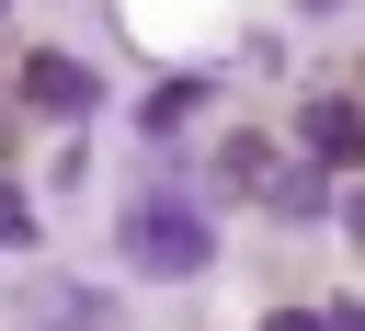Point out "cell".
Returning a JSON list of instances; mask_svg holds the SVG:
<instances>
[{
	"mask_svg": "<svg viewBox=\"0 0 365 331\" xmlns=\"http://www.w3.org/2000/svg\"><path fill=\"white\" fill-rule=\"evenodd\" d=\"M125 308L103 297V285H34L23 297V331H114Z\"/></svg>",
	"mask_w": 365,
	"mask_h": 331,
	"instance_id": "obj_5",
	"label": "cell"
},
{
	"mask_svg": "<svg viewBox=\"0 0 365 331\" xmlns=\"http://www.w3.org/2000/svg\"><path fill=\"white\" fill-rule=\"evenodd\" d=\"M194 103H205V80H194V68H182V80H160V91H148V103H137V126H148V137H171V126H182V114H194Z\"/></svg>",
	"mask_w": 365,
	"mask_h": 331,
	"instance_id": "obj_6",
	"label": "cell"
},
{
	"mask_svg": "<svg viewBox=\"0 0 365 331\" xmlns=\"http://www.w3.org/2000/svg\"><path fill=\"white\" fill-rule=\"evenodd\" d=\"M114 240H125V263H137V274H160V285H182V274H205V263H217V217H205L194 194H171V183H137Z\"/></svg>",
	"mask_w": 365,
	"mask_h": 331,
	"instance_id": "obj_1",
	"label": "cell"
},
{
	"mask_svg": "<svg viewBox=\"0 0 365 331\" xmlns=\"http://www.w3.org/2000/svg\"><path fill=\"white\" fill-rule=\"evenodd\" d=\"M0 251H34V205H23V183H0Z\"/></svg>",
	"mask_w": 365,
	"mask_h": 331,
	"instance_id": "obj_8",
	"label": "cell"
},
{
	"mask_svg": "<svg viewBox=\"0 0 365 331\" xmlns=\"http://www.w3.org/2000/svg\"><path fill=\"white\" fill-rule=\"evenodd\" d=\"M23 103H34V114H57V126H80V114L103 103V68H80V57H57V46H46V57H23Z\"/></svg>",
	"mask_w": 365,
	"mask_h": 331,
	"instance_id": "obj_3",
	"label": "cell"
},
{
	"mask_svg": "<svg viewBox=\"0 0 365 331\" xmlns=\"http://www.w3.org/2000/svg\"><path fill=\"white\" fill-rule=\"evenodd\" d=\"M297 148H308L319 171H365V91H319V103L297 114Z\"/></svg>",
	"mask_w": 365,
	"mask_h": 331,
	"instance_id": "obj_2",
	"label": "cell"
},
{
	"mask_svg": "<svg viewBox=\"0 0 365 331\" xmlns=\"http://www.w3.org/2000/svg\"><path fill=\"white\" fill-rule=\"evenodd\" d=\"M262 160H274L262 137H228V148H217V183H228V194H251V183H262Z\"/></svg>",
	"mask_w": 365,
	"mask_h": 331,
	"instance_id": "obj_7",
	"label": "cell"
},
{
	"mask_svg": "<svg viewBox=\"0 0 365 331\" xmlns=\"http://www.w3.org/2000/svg\"><path fill=\"white\" fill-rule=\"evenodd\" d=\"M251 194H262V217H285V228H297V217H319V205H331V171H319V160H308V148H297V160H285V148H274V160H262V183H251Z\"/></svg>",
	"mask_w": 365,
	"mask_h": 331,
	"instance_id": "obj_4",
	"label": "cell"
},
{
	"mask_svg": "<svg viewBox=\"0 0 365 331\" xmlns=\"http://www.w3.org/2000/svg\"><path fill=\"white\" fill-rule=\"evenodd\" d=\"M262 331H319V308H274V320H262Z\"/></svg>",
	"mask_w": 365,
	"mask_h": 331,
	"instance_id": "obj_10",
	"label": "cell"
},
{
	"mask_svg": "<svg viewBox=\"0 0 365 331\" xmlns=\"http://www.w3.org/2000/svg\"><path fill=\"white\" fill-rule=\"evenodd\" d=\"M319 331H365V308H319Z\"/></svg>",
	"mask_w": 365,
	"mask_h": 331,
	"instance_id": "obj_11",
	"label": "cell"
},
{
	"mask_svg": "<svg viewBox=\"0 0 365 331\" xmlns=\"http://www.w3.org/2000/svg\"><path fill=\"white\" fill-rule=\"evenodd\" d=\"M342 240H354V251H365V183H354V194H342Z\"/></svg>",
	"mask_w": 365,
	"mask_h": 331,
	"instance_id": "obj_9",
	"label": "cell"
}]
</instances>
